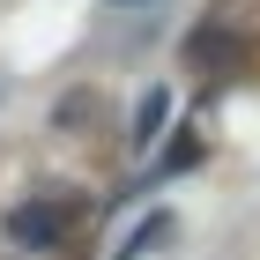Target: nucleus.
<instances>
[{
  "label": "nucleus",
  "instance_id": "nucleus-1",
  "mask_svg": "<svg viewBox=\"0 0 260 260\" xmlns=\"http://www.w3.org/2000/svg\"><path fill=\"white\" fill-rule=\"evenodd\" d=\"M82 216H89V208H82L75 193H38V201H15V208H8V238H15L22 253H60L82 231Z\"/></svg>",
  "mask_w": 260,
  "mask_h": 260
},
{
  "label": "nucleus",
  "instance_id": "nucleus-2",
  "mask_svg": "<svg viewBox=\"0 0 260 260\" xmlns=\"http://www.w3.org/2000/svg\"><path fill=\"white\" fill-rule=\"evenodd\" d=\"M245 45H238V30H223V22H201L193 38H186V67H201V75H208V67H223V60H238Z\"/></svg>",
  "mask_w": 260,
  "mask_h": 260
},
{
  "label": "nucleus",
  "instance_id": "nucleus-3",
  "mask_svg": "<svg viewBox=\"0 0 260 260\" xmlns=\"http://www.w3.org/2000/svg\"><path fill=\"white\" fill-rule=\"evenodd\" d=\"M171 231H179V216H141L134 231L119 238V253H112V260H149V253H156L164 238H171Z\"/></svg>",
  "mask_w": 260,
  "mask_h": 260
},
{
  "label": "nucleus",
  "instance_id": "nucleus-4",
  "mask_svg": "<svg viewBox=\"0 0 260 260\" xmlns=\"http://www.w3.org/2000/svg\"><path fill=\"white\" fill-rule=\"evenodd\" d=\"M164 112H171V89H149V97L134 104V134H126V141H134V149H149V141L164 134Z\"/></svg>",
  "mask_w": 260,
  "mask_h": 260
},
{
  "label": "nucleus",
  "instance_id": "nucleus-5",
  "mask_svg": "<svg viewBox=\"0 0 260 260\" xmlns=\"http://www.w3.org/2000/svg\"><path fill=\"white\" fill-rule=\"evenodd\" d=\"M89 112H97V97H67L60 112H52V119H60V126H82V119H89Z\"/></svg>",
  "mask_w": 260,
  "mask_h": 260
},
{
  "label": "nucleus",
  "instance_id": "nucleus-6",
  "mask_svg": "<svg viewBox=\"0 0 260 260\" xmlns=\"http://www.w3.org/2000/svg\"><path fill=\"white\" fill-rule=\"evenodd\" d=\"M112 8H141V0H112Z\"/></svg>",
  "mask_w": 260,
  "mask_h": 260
}]
</instances>
